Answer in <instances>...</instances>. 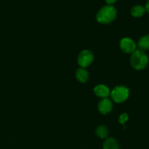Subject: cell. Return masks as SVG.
Wrapping results in <instances>:
<instances>
[{"label":"cell","mask_w":149,"mask_h":149,"mask_svg":"<svg viewBox=\"0 0 149 149\" xmlns=\"http://www.w3.org/2000/svg\"><path fill=\"white\" fill-rule=\"evenodd\" d=\"M137 46L135 42L131 38H123L120 42V48L124 53L132 54L137 49Z\"/></svg>","instance_id":"5"},{"label":"cell","mask_w":149,"mask_h":149,"mask_svg":"<svg viewBox=\"0 0 149 149\" xmlns=\"http://www.w3.org/2000/svg\"><path fill=\"white\" fill-rule=\"evenodd\" d=\"M117 16V10L113 6L105 5L98 11L96 18L99 23L102 24H108L115 19Z\"/></svg>","instance_id":"2"},{"label":"cell","mask_w":149,"mask_h":149,"mask_svg":"<svg viewBox=\"0 0 149 149\" xmlns=\"http://www.w3.org/2000/svg\"><path fill=\"white\" fill-rule=\"evenodd\" d=\"M108 133H109L108 129L103 125L98 127L96 130V135L102 139H105L108 138Z\"/></svg>","instance_id":"12"},{"label":"cell","mask_w":149,"mask_h":149,"mask_svg":"<svg viewBox=\"0 0 149 149\" xmlns=\"http://www.w3.org/2000/svg\"><path fill=\"white\" fill-rule=\"evenodd\" d=\"M93 93L97 97L102 98H107L110 95V89L104 84H99L93 89Z\"/></svg>","instance_id":"7"},{"label":"cell","mask_w":149,"mask_h":149,"mask_svg":"<svg viewBox=\"0 0 149 149\" xmlns=\"http://www.w3.org/2000/svg\"><path fill=\"white\" fill-rule=\"evenodd\" d=\"M128 119H129L128 114L126 113H122L121 116H120L119 119H118V122H119L120 124H121V125H124V128H125L126 127L125 123L127 122V121H128Z\"/></svg>","instance_id":"13"},{"label":"cell","mask_w":149,"mask_h":149,"mask_svg":"<svg viewBox=\"0 0 149 149\" xmlns=\"http://www.w3.org/2000/svg\"><path fill=\"white\" fill-rule=\"evenodd\" d=\"M137 46H138L139 49H141L145 52L149 50V33L140 38L137 42Z\"/></svg>","instance_id":"9"},{"label":"cell","mask_w":149,"mask_h":149,"mask_svg":"<svg viewBox=\"0 0 149 149\" xmlns=\"http://www.w3.org/2000/svg\"><path fill=\"white\" fill-rule=\"evenodd\" d=\"M116 1L117 0H105V1H106L108 4H110V5L112 4H113V3H115Z\"/></svg>","instance_id":"15"},{"label":"cell","mask_w":149,"mask_h":149,"mask_svg":"<svg viewBox=\"0 0 149 149\" xmlns=\"http://www.w3.org/2000/svg\"><path fill=\"white\" fill-rule=\"evenodd\" d=\"M110 95L115 103H123L128 99L129 96V90L124 86H118L110 92Z\"/></svg>","instance_id":"3"},{"label":"cell","mask_w":149,"mask_h":149,"mask_svg":"<svg viewBox=\"0 0 149 149\" xmlns=\"http://www.w3.org/2000/svg\"><path fill=\"white\" fill-rule=\"evenodd\" d=\"M130 63L132 68L137 71H142L147 68L149 63L148 55L145 51L137 49L131 54Z\"/></svg>","instance_id":"1"},{"label":"cell","mask_w":149,"mask_h":149,"mask_svg":"<svg viewBox=\"0 0 149 149\" xmlns=\"http://www.w3.org/2000/svg\"><path fill=\"white\" fill-rule=\"evenodd\" d=\"M75 77L80 82L86 83L89 80V72L84 68H80L76 71Z\"/></svg>","instance_id":"8"},{"label":"cell","mask_w":149,"mask_h":149,"mask_svg":"<svg viewBox=\"0 0 149 149\" xmlns=\"http://www.w3.org/2000/svg\"><path fill=\"white\" fill-rule=\"evenodd\" d=\"M103 149H119V144L115 138H108L104 142Z\"/></svg>","instance_id":"10"},{"label":"cell","mask_w":149,"mask_h":149,"mask_svg":"<svg viewBox=\"0 0 149 149\" xmlns=\"http://www.w3.org/2000/svg\"><path fill=\"white\" fill-rule=\"evenodd\" d=\"M145 11L148 13H149V0H148L147 2H146L145 6Z\"/></svg>","instance_id":"14"},{"label":"cell","mask_w":149,"mask_h":149,"mask_svg":"<svg viewBox=\"0 0 149 149\" xmlns=\"http://www.w3.org/2000/svg\"><path fill=\"white\" fill-rule=\"evenodd\" d=\"M145 12V9L142 5H136L131 9V15L134 17H143Z\"/></svg>","instance_id":"11"},{"label":"cell","mask_w":149,"mask_h":149,"mask_svg":"<svg viewBox=\"0 0 149 149\" xmlns=\"http://www.w3.org/2000/svg\"><path fill=\"white\" fill-rule=\"evenodd\" d=\"M93 61V54L91 51L85 49L83 50L78 55L77 63L81 68H86L90 65Z\"/></svg>","instance_id":"4"},{"label":"cell","mask_w":149,"mask_h":149,"mask_svg":"<svg viewBox=\"0 0 149 149\" xmlns=\"http://www.w3.org/2000/svg\"><path fill=\"white\" fill-rule=\"evenodd\" d=\"M112 103L110 99L103 98L98 105V110L102 114H108L112 110Z\"/></svg>","instance_id":"6"}]
</instances>
